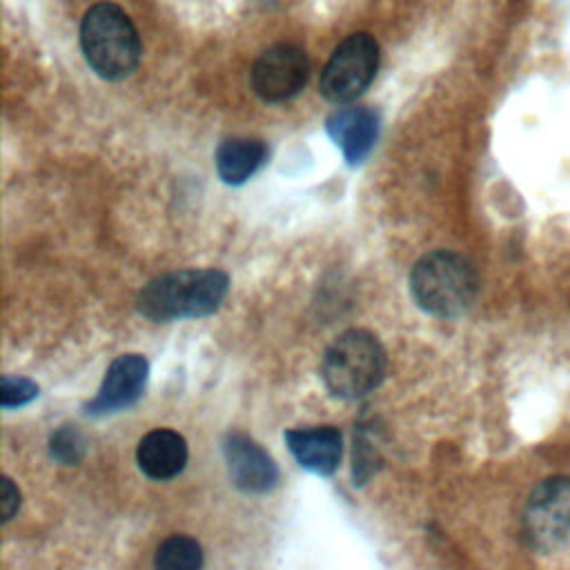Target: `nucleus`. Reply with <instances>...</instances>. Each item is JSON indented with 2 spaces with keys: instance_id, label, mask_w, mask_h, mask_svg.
<instances>
[{
  "instance_id": "nucleus-1",
  "label": "nucleus",
  "mask_w": 570,
  "mask_h": 570,
  "mask_svg": "<svg viewBox=\"0 0 570 570\" xmlns=\"http://www.w3.org/2000/svg\"><path fill=\"white\" fill-rule=\"evenodd\" d=\"M229 276L220 269H178L151 278L136 298L138 312L156 323L200 318L220 307Z\"/></svg>"
},
{
  "instance_id": "nucleus-5",
  "label": "nucleus",
  "mask_w": 570,
  "mask_h": 570,
  "mask_svg": "<svg viewBox=\"0 0 570 570\" xmlns=\"http://www.w3.org/2000/svg\"><path fill=\"white\" fill-rule=\"evenodd\" d=\"M379 69V42L370 33L347 36L321 71V94L330 102H350L358 98Z\"/></svg>"
},
{
  "instance_id": "nucleus-9",
  "label": "nucleus",
  "mask_w": 570,
  "mask_h": 570,
  "mask_svg": "<svg viewBox=\"0 0 570 570\" xmlns=\"http://www.w3.org/2000/svg\"><path fill=\"white\" fill-rule=\"evenodd\" d=\"M149 363L142 354H122L105 372L96 396L85 405L89 414H111L134 405L145 390Z\"/></svg>"
},
{
  "instance_id": "nucleus-2",
  "label": "nucleus",
  "mask_w": 570,
  "mask_h": 570,
  "mask_svg": "<svg viewBox=\"0 0 570 570\" xmlns=\"http://www.w3.org/2000/svg\"><path fill=\"white\" fill-rule=\"evenodd\" d=\"M410 292L423 312L454 318L474 303L479 274L465 256L450 249H434L414 263Z\"/></svg>"
},
{
  "instance_id": "nucleus-16",
  "label": "nucleus",
  "mask_w": 570,
  "mask_h": 570,
  "mask_svg": "<svg viewBox=\"0 0 570 570\" xmlns=\"http://www.w3.org/2000/svg\"><path fill=\"white\" fill-rule=\"evenodd\" d=\"M38 396V385L24 376H2L0 403L4 410L31 403Z\"/></svg>"
},
{
  "instance_id": "nucleus-7",
  "label": "nucleus",
  "mask_w": 570,
  "mask_h": 570,
  "mask_svg": "<svg viewBox=\"0 0 570 570\" xmlns=\"http://www.w3.org/2000/svg\"><path fill=\"white\" fill-rule=\"evenodd\" d=\"M309 78L307 53L292 42L267 47L252 65V89L265 102H283L294 98Z\"/></svg>"
},
{
  "instance_id": "nucleus-12",
  "label": "nucleus",
  "mask_w": 570,
  "mask_h": 570,
  "mask_svg": "<svg viewBox=\"0 0 570 570\" xmlns=\"http://www.w3.org/2000/svg\"><path fill=\"white\" fill-rule=\"evenodd\" d=\"M136 461L142 474L154 481L174 479L187 463V441L183 434L167 428L151 430L140 439Z\"/></svg>"
},
{
  "instance_id": "nucleus-3",
  "label": "nucleus",
  "mask_w": 570,
  "mask_h": 570,
  "mask_svg": "<svg viewBox=\"0 0 570 570\" xmlns=\"http://www.w3.org/2000/svg\"><path fill=\"white\" fill-rule=\"evenodd\" d=\"M80 47L89 67L105 80H122L140 62L138 31L114 2H98L87 9L80 22Z\"/></svg>"
},
{
  "instance_id": "nucleus-15",
  "label": "nucleus",
  "mask_w": 570,
  "mask_h": 570,
  "mask_svg": "<svg viewBox=\"0 0 570 570\" xmlns=\"http://www.w3.org/2000/svg\"><path fill=\"white\" fill-rule=\"evenodd\" d=\"M49 454L62 465H78L85 456V439L76 425L58 428L49 439Z\"/></svg>"
},
{
  "instance_id": "nucleus-6",
  "label": "nucleus",
  "mask_w": 570,
  "mask_h": 570,
  "mask_svg": "<svg viewBox=\"0 0 570 570\" xmlns=\"http://www.w3.org/2000/svg\"><path fill=\"white\" fill-rule=\"evenodd\" d=\"M523 534L539 552H552L570 541V476H550L528 497Z\"/></svg>"
},
{
  "instance_id": "nucleus-8",
  "label": "nucleus",
  "mask_w": 570,
  "mask_h": 570,
  "mask_svg": "<svg viewBox=\"0 0 570 570\" xmlns=\"http://www.w3.org/2000/svg\"><path fill=\"white\" fill-rule=\"evenodd\" d=\"M223 454L232 483L249 494H265L278 483L274 459L245 432H227Z\"/></svg>"
},
{
  "instance_id": "nucleus-13",
  "label": "nucleus",
  "mask_w": 570,
  "mask_h": 570,
  "mask_svg": "<svg viewBox=\"0 0 570 570\" xmlns=\"http://www.w3.org/2000/svg\"><path fill=\"white\" fill-rule=\"evenodd\" d=\"M267 158V147L258 138H227L218 145L214 163L223 183L243 185L252 178Z\"/></svg>"
},
{
  "instance_id": "nucleus-10",
  "label": "nucleus",
  "mask_w": 570,
  "mask_h": 570,
  "mask_svg": "<svg viewBox=\"0 0 570 570\" xmlns=\"http://www.w3.org/2000/svg\"><path fill=\"white\" fill-rule=\"evenodd\" d=\"M325 129L336 147H341L345 160L358 165L376 142L379 116L370 107H343L327 118Z\"/></svg>"
},
{
  "instance_id": "nucleus-11",
  "label": "nucleus",
  "mask_w": 570,
  "mask_h": 570,
  "mask_svg": "<svg viewBox=\"0 0 570 570\" xmlns=\"http://www.w3.org/2000/svg\"><path fill=\"white\" fill-rule=\"evenodd\" d=\"M292 456L301 468L330 476L341 461V432L334 425H316V428H294L283 434Z\"/></svg>"
},
{
  "instance_id": "nucleus-4",
  "label": "nucleus",
  "mask_w": 570,
  "mask_h": 570,
  "mask_svg": "<svg viewBox=\"0 0 570 570\" xmlns=\"http://www.w3.org/2000/svg\"><path fill=\"white\" fill-rule=\"evenodd\" d=\"M385 374V350L367 330L343 332L325 352L321 376L325 387L338 399H361L370 394Z\"/></svg>"
},
{
  "instance_id": "nucleus-17",
  "label": "nucleus",
  "mask_w": 570,
  "mask_h": 570,
  "mask_svg": "<svg viewBox=\"0 0 570 570\" xmlns=\"http://www.w3.org/2000/svg\"><path fill=\"white\" fill-rule=\"evenodd\" d=\"M0 505H2V521H11L13 514L20 508V490L13 485L9 476H2V492H0Z\"/></svg>"
},
{
  "instance_id": "nucleus-14",
  "label": "nucleus",
  "mask_w": 570,
  "mask_h": 570,
  "mask_svg": "<svg viewBox=\"0 0 570 570\" xmlns=\"http://www.w3.org/2000/svg\"><path fill=\"white\" fill-rule=\"evenodd\" d=\"M154 566L160 570H196L203 566V548L191 537L174 534L158 546Z\"/></svg>"
}]
</instances>
